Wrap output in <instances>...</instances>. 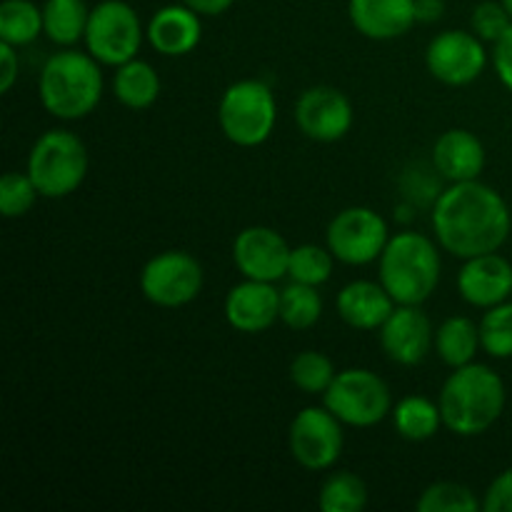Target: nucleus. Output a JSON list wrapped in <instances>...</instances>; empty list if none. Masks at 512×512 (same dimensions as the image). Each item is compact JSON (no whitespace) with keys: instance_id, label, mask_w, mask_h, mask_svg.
Masks as SVG:
<instances>
[{"instance_id":"nucleus-1","label":"nucleus","mask_w":512,"mask_h":512,"mask_svg":"<svg viewBox=\"0 0 512 512\" xmlns=\"http://www.w3.org/2000/svg\"><path fill=\"white\" fill-rule=\"evenodd\" d=\"M512 230L508 203L480 180L450 183L433 205V233L445 253L455 258L498 253Z\"/></svg>"},{"instance_id":"nucleus-2","label":"nucleus","mask_w":512,"mask_h":512,"mask_svg":"<svg viewBox=\"0 0 512 512\" xmlns=\"http://www.w3.org/2000/svg\"><path fill=\"white\" fill-rule=\"evenodd\" d=\"M438 405L450 433L460 438L483 435L503 415L505 383L488 365H463L445 380Z\"/></svg>"},{"instance_id":"nucleus-3","label":"nucleus","mask_w":512,"mask_h":512,"mask_svg":"<svg viewBox=\"0 0 512 512\" xmlns=\"http://www.w3.org/2000/svg\"><path fill=\"white\" fill-rule=\"evenodd\" d=\"M40 103L53 118L80 120L103 98V73L90 53L63 50L45 60L40 70Z\"/></svg>"},{"instance_id":"nucleus-4","label":"nucleus","mask_w":512,"mask_h":512,"mask_svg":"<svg viewBox=\"0 0 512 512\" xmlns=\"http://www.w3.org/2000/svg\"><path fill=\"white\" fill-rule=\"evenodd\" d=\"M440 270L438 245L413 230L393 235L380 255V283L398 305H423L433 298Z\"/></svg>"},{"instance_id":"nucleus-5","label":"nucleus","mask_w":512,"mask_h":512,"mask_svg":"<svg viewBox=\"0 0 512 512\" xmlns=\"http://www.w3.org/2000/svg\"><path fill=\"white\" fill-rule=\"evenodd\" d=\"M28 175L43 198H65L88 175V150L70 130H48L28 155Z\"/></svg>"},{"instance_id":"nucleus-6","label":"nucleus","mask_w":512,"mask_h":512,"mask_svg":"<svg viewBox=\"0 0 512 512\" xmlns=\"http://www.w3.org/2000/svg\"><path fill=\"white\" fill-rule=\"evenodd\" d=\"M278 120L275 95L263 80H238L223 93L218 105L220 130L230 143L255 148L270 138Z\"/></svg>"},{"instance_id":"nucleus-7","label":"nucleus","mask_w":512,"mask_h":512,"mask_svg":"<svg viewBox=\"0 0 512 512\" xmlns=\"http://www.w3.org/2000/svg\"><path fill=\"white\" fill-rule=\"evenodd\" d=\"M323 403L335 418L350 428H373L393 415V395L378 373L365 368H348L335 375L323 395Z\"/></svg>"},{"instance_id":"nucleus-8","label":"nucleus","mask_w":512,"mask_h":512,"mask_svg":"<svg viewBox=\"0 0 512 512\" xmlns=\"http://www.w3.org/2000/svg\"><path fill=\"white\" fill-rule=\"evenodd\" d=\"M143 23L125 0H103L90 10L85 48L100 65H118L138 58L143 45Z\"/></svg>"},{"instance_id":"nucleus-9","label":"nucleus","mask_w":512,"mask_h":512,"mask_svg":"<svg viewBox=\"0 0 512 512\" xmlns=\"http://www.w3.org/2000/svg\"><path fill=\"white\" fill-rule=\"evenodd\" d=\"M203 265L185 250H165L150 258L140 273L145 300L158 308H183L203 290Z\"/></svg>"},{"instance_id":"nucleus-10","label":"nucleus","mask_w":512,"mask_h":512,"mask_svg":"<svg viewBox=\"0 0 512 512\" xmlns=\"http://www.w3.org/2000/svg\"><path fill=\"white\" fill-rule=\"evenodd\" d=\"M330 253L335 260L345 265H368L380 260L385 245H388V223L380 213L365 205H353L345 208L330 220L328 233Z\"/></svg>"},{"instance_id":"nucleus-11","label":"nucleus","mask_w":512,"mask_h":512,"mask_svg":"<svg viewBox=\"0 0 512 512\" xmlns=\"http://www.w3.org/2000/svg\"><path fill=\"white\" fill-rule=\"evenodd\" d=\"M288 443L300 468L320 473L343 455V423L328 408H305L290 423Z\"/></svg>"},{"instance_id":"nucleus-12","label":"nucleus","mask_w":512,"mask_h":512,"mask_svg":"<svg viewBox=\"0 0 512 512\" xmlns=\"http://www.w3.org/2000/svg\"><path fill=\"white\" fill-rule=\"evenodd\" d=\"M425 65L430 75L445 85H470L483 75L488 65V50L483 40L470 30H445L430 40L425 50Z\"/></svg>"},{"instance_id":"nucleus-13","label":"nucleus","mask_w":512,"mask_h":512,"mask_svg":"<svg viewBox=\"0 0 512 512\" xmlns=\"http://www.w3.org/2000/svg\"><path fill=\"white\" fill-rule=\"evenodd\" d=\"M295 123L300 133L318 143H335L353 128V103L348 95L330 85L303 90L295 103Z\"/></svg>"},{"instance_id":"nucleus-14","label":"nucleus","mask_w":512,"mask_h":512,"mask_svg":"<svg viewBox=\"0 0 512 512\" xmlns=\"http://www.w3.org/2000/svg\"><path fill=\"white\" fill-rule=\"evenodd\" d=\"M290 245L283 235L265 225H250L233 240V263L243 278L275 283L288 275Z\"/></svg>"},{"instance_id":"nucleus-15","label":"nucleus","mask_w":512,"mask_h":512,"mask_svg":"<svg viewBox=\"0 0 512 512\" xmlns=\"http://www.w3.org/2000/svg\"><path fill=\"white\" fill-rule=\"evenodd\" d=\"M380 345L398 365H418L435 345V330L420 305H395L380 328Z\"/></svg>"},{"instance_id":"nucleus-16","label":"nucleus","mask_w":512,"mask_h":512,"mask_svg":"<svg viewBox=\"0 0 512 512\" xmlns=\"http://www.w3.org/2000/svg\"><path fill=\"white\" fill-rule=\"evenodd\" d=\"M225 318L238 333H265L280 320V290L273 283L245 278L225 298Z\"/></svg>"},{"instance_id":"nucleus-17","label":"nucleus","mask_w":512,"mask_h":512,"mask_svg":"<svg viewBox=\"0 0 512 512\" xmlns=\"http://www.w3.org/2000/svg\"><path fill=\"white\" fill-rule=\"evenodd\" d=\"M458 290L465 303L493 308L512 295V265L503 255L485 253L465 260L458 273Z\"/></svg>"},{"instance_id":"nucleus-18","label":"nucleus","mask_w":512,"mask_h":512,"mask_svg":"<svg viewBox=\"0 0 512 512\" xmlns=\"http://www.w3.org/2000/svg\"><path fill=\"white\" fill-rule=\"evenodd\" d=\"M348 15L353 28L370 40H395L410 33L415 0H350Z\"/></svg>"},{"instance_id":"nucleus-19","label":"nucleus","mask_w":512,"mask_h":512,"mask_svg":"<svg viewBox=\"0 0 512 512\" xmlns=\"http://www.w3.org/2000/svg\"><path fill=\"white\" fill-rule=\"evenodd\" d=\"M150 45L158 50L160 55L168 58H178V55H188L198 48L200 38H203V23H200V13H195L190 5H165L158 13L150 18L148 28H145Z\"/></svg>"},{"instance_id":"nucleus-20","label":"nucleus","mask_w":512,"mask_h":512,"mask_svg":"<svg viewBox=\"0 0 512 512\" xmlns=\"http://www.w3.org/2000/svg\"><path fill=\"white\" fill-rule=\"evenodd\" d=\"M433 168L450 183L478 180L485 168V145L470 130H445L433 145Z\"/></svg>"},{"instance_id":"nucleus-21","label":"nucleus","mask_w":512,"mask_h":512,"mask_svg":"<svg viewBox=\"0 0 512 512\" xmlns=\"http://www.w3.org/2000/svg\"><path fill=\"white\" fill-rule=\"evenodd\" d=\"M338 315L355 330H380L390 313L395 310V300L383 283L373 280H353L338 295Z\"/></svg>"},{"instance_id":"nucleus-22","label":"nucleus","mask_w":512,"mask_h":512,"mask_svg":"<svg viewBox=\"0 0 512 512\" xmlns=\"http://www.w3.org/2000/svg\"><path fill=\"white\" fill-rule=\"evenodd\" d=\"M113 93L118 103L130 110H145L158 100L160 95V75L145 60H128L118 65L113 75Z\"/></svg>"},{"instance_id":"nucleus-23","label":"nucleus","mask_w":512,"mask_h":512,"mask_svg":"<svg viewBox=\"0 0 512 512\" xmlns=\"http://www.w3.org/2000/svg\"><path fill=\"white\" fill-rule=\"evenodd\" d=\"M480 348H483L480 325H475L465 315H453L435 330V350H438L440 360L453 370L473 363Z\"/></svg>"},{"instance_id":"nucleus-24","label":"nucleus","mask_w":512,"mask_h":512,"mask_svg":"<svg viewBox=\"0 0 512 512\" xmlns=\"http://www.w3.org/2000/svg\"><path fill=\"white\" fill-rule=\"evenodd\" d=\"M90 10L83 0H45L43 5V33L50 43L70 48L78 40H85Z\"/></svg>"},{"instance_id":"nucleus-25","label":"nucleus","mask_w":512,"mask_h":512,"mask_svg":"<svg viewBox=\"0 0 512 512\" xmlns=\"http://www.w3.org/2000/svg\"><path fill=\"white\" fill-rule=\"evenodd\" d=\"M393 425L400 438L410 443H425L435 438V433L443 425V413L440 405L423 395H408L393 408Z\"/></svg>"},{"instance_id":"nucleus-26","label":"nucleus","mask_w":512,"mask_h":512,"mask_svg":"<svg viewBox=\"0 0 512 512\" xmlns=\"http://www.w3.org/2000/svg\"><path fill=\"white\" fill-rule=\"evenodd\" d=\"M43 33V8L33 0H3L0 5V40L23 48Z\"/></svg>"},{"instance_id":"nucleus-27","label":"nucleus","mask_w":512,"mask_h":512,"mask_svg":"<svg viewBox=\"0 0 512 512\" xmlns=\"http://www.w3.org/2000/svg\"><path fill=\"white\" fill-rule=\"evenodd\" d=\"M320 315H323V298L315 285L290 280V285L280 290V320L290 330L313 328Z\"/></svg>"},{"instance_id":"nucleus-28","label":"nucleus","mask_w":512,"mask_h":512,"mask_svg":"<svg viewBox=\"0 0 512 512\" xmlns=\"http://www.w3.org/2000/svg\"><path fill=\"white\" fill-rule=\"evenodd\" d=\"M318 503L323 512H360L368 505V488L355 473L340 470L325 480Z\"/></svg>"},{"instance_id":"nucleus-29","label":"nucleus","mask_w":512,"mask_h":512,"mask_svg":"<svg viewBox=\"0 0 512 512\" xmlns=\"http://www.w3.org/2000/svg\"><path fill=\"white\" fill-rule=\"evenodd\" d=\"M335 365L333 360L318 350H305V353L295 355L290 363V380L298 390L308 395H325L335 380Z\"/></svg>"},{"instance_id":"nucleus-30","label":"nucleus","mask_w":512,"mask_h":512,"mask_svg":"<svg viewBox=\"0 0 512 512\" xmlns=\"http://www.w3.org/2000/svg\"><path fill=\"white\" fill-rule=\"evenodd\" d=\"M333 260L335 255L330 253V248H320V245L313 243L298 245V248L290 250L288 278L295 280V283L320 288V285L328 283L330 275H333Z\"/></svg>"},{"instance_id":"nucleus-31","label":"nucleus","mask_w":512,"mask_h":512,"mask_svg":"<svg viewBox=\"0 0 512 512\" xmlns=\"http://www.w3.org/2000/svg\"><path fill=\"white\" fill-rule=\"evenodd\" d=\"M418 512H478L483 508L473 490L468 485L450 483H433L423 490V495L415 503Z\"/></svg>"},{"instance_id":"nucleus-32","label":"nucleus","mask_w":512,"mask_h":512,"mask_svg":"<svg viewBox=\"0 0 512 512\" xmlns=\"http://www.w3.org/2000/svg\"><path fill=\"white\" fill-rule=\"evenodd\" d=\"M480 343L490 358H512V303H500L488 308L480 320Z\"/></svg>"},{"instance_id":"nucleus-33","label":"nucleus","mask_w":512,"mask_h":512,"mask_svg":"<svg viewBox=\"0 0 512 512\" xmlns=\"http://www.w3.org/2000/svg\"><path fill=\"white\" fill-rule=\"evenodd\" d=\"M38 188L28 173H5L0 178V213L5 218H23L38 200Z\"/></svg>"},{"instance_id":"nucleus-34","label":"nucleus","mask_w":512,"mask_h":512,"mask_svg":"<svg viewBox=\"0 0 512 512\" xmlns=\"http://www.w3.org/2000/svg\"><path fill=\"white\" fill-rule=\"evenodd\" d=\"M510 25L512 15L508 13V8L503 3H495V0H485V3L475 5L473 15H470V28L483 43H498Z\"/></svg>"},{"instance_id":"nucleus-35","label":"nucleus","mask_w":512,"mask_h":512,"mask_svg":"<svg viewBox=\"0 0 512 512\" xmlns=\"http://www.w3.org/2000/svg\"><path fill=\"white\" fill-rule=\"evenodd\" d=\"M483 510L485 512H512V468L505 470V473H500L498 478L490 483V488L485 490Z\"/></svg>"},{"instance_id":"nucleus-36","label":"nucleus","mask_w":512,"mask_h":512,"mask_svg":"<svg viewBox=\"0 0 512 512\" xmlns=\"http://www.w3.org/2000/svg\"><path fill=\"white\" fill-rule=\"evenodd\" d=\"M493 65H495V73H498V78L503 80L505 88L512 93V25L505 30L503 38L495 43Z\"/></svg>"},{"instance_id":"nucleus-37","label":"nucleus","mask_w":512,"mask_h":512,"mask_svg":"<svg viewBox=\"0 0 512 512\" xmlns=\"http://www.w3.org/2000/svg\"><path fill=\"white\" fill-rule=\"evenodd\" d=\"M20 75V58L15 53V45L0 40V90L10 93Z\"/></svg>"},{"instance_id":"nucleus-38","label":"nucleus","mask_w":512,"mask_h":512,"mask_svg":"<svg viewBox=\"0 0 512 512\" xmlns=\"http://www.w3.org/2000/svg\"><path fill=\"white\" fill-rule=\"evenodd\" d=\"M443 13V0H415V18H418V23H435V20L443 18Z\"/></svg>"},{"instance_id":"nucleus-39","label":"nucleus","mask_w":512,"mask_h":512,"mask_svg":"<svg viewBox=\"0 0 512 512\" xmlns=\"http://www.w3.org/2000/svg\"><path fill=\"white\" fill-rule=\"evenodd\" d=\"M183 3L190 5L195 13L208 15V18H215V15L225 13V10H228L230 5L235 3V0H183Z\"/></svg>"},{"instance_id":"nucleus-40","label":"nucleus","mask_w":512,"mask_h":512,"mask_svg":"<svg viewBox=\"0 0 512 512\" xmlns=\"http://www.w3.org/2000/svg\"><path fill=\"white\" fill-rule=\"evenodd\" d=\"M500 3H503L505 8H508V13L512 15V0H500Z\"/></svg>"}]
</instances>
